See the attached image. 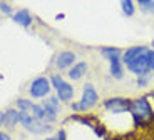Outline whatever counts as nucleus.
I'll use <instances>...</instances> for the list:
<instances>
[{"instance_id": "5", "label": "nucleus", "mask_w": 154, "mask_h": 140, "mask_svg": "<svg viewBox=\"0 0 154 140\" xmlns=\"http://www.w3.org/2000/svg\"><path fill=\"white\" fill-rule=\"evenodd\" d=\"M50 80L45 79V77H38V79H35L34 82L30 83V88H29V92H30V95L34 97V99H42V97H47L50 92Z\"/></svg>"}, {"instance_id": "23", "label": "nucleus", "mask_w": 154, "mask_h": 140, "mask_svg": "<svg viewBox=\"0 0 154 140\" xmlns=\"http://www.w3.org/2000/svg\"><path fill=\"white\" fill-rule=\"evenodd\" d=\"M0 140H12L10 135H7L5 132H0Z\"/></svg>"}, {"instance_id": "27", "label": "nucleus", "mask_w": 154, "mask_h": 140, "mask_svg": "<svg viewBox=\"0 0 154 140\" xmlns=\"http://www.w3.org/2000/svg\"><path fill=\"white\" fill-rule=\"evenodd\" d=\"M152 97H154V94H152Z\"/></svg>"}, {"instance_id": "16", "label": "nucleus", "mask_w": 154, "mask_h": 140, "mask_svg": "<svg viewBox=\"0 0 154 140\" xmlns=\"http://www.w3.org/2000/svg\"><path fill=\"white\" fill-rule=\"evenodd\" d=\"M143 13H154V0H136Z\"/></svg>"}, {"instance_id": "25", "label": "nucleus", "mask_w": 154, "mask_h": 140, "mask_svg": "<svg viewBox=\"0 0 154 140\" xmlns=\"http://www.w3.org/2000/svg\"><path fill=\"white\" fill-rule=\"evenodd\" d=\"M0 125H4V112H0Z\"/></svg>"}, {"instance_id": "21", "label": "nucleus", "mask_w": 154, "mask_h": 140, "mask_svg": "<svg viewBox=\"0 0 154 140\" xmlns=\"http://www.w3.org/2000/svg\"><path fill=\"white\" fill-rule=\"evenodd\" d=\"M0 10L4 12V13H10L12 8H10V5H8V4H0Z\"/></svg>"}, {"instance_id": "24", "label": "nucleus", "mask_w": 154, "mask_h": 140, "mask_svg": "<svg viewBox=\"0 0 154 140\" xmlns=\"http://www.w3.org/2000/svg\"><path fill=\"white\" fill-rule=\"evenodd\" d=\"M72 109H74V110H81V107H79V102L72 103Z\"/></svg>"}, {"instance_id": "13", "label": "nucleus", "mask_w": 154, "mask_h": 140, "mask_svg": "<svg viewBox=\"0 0 154 140\" xmlns=\"http://www.w3.org/2000/svg\"><path fill=\"white\" fill-rule=\"evenodd\" d=\"M14 22L22 25V27H29L32 23V17H30V13H29V10H25V8L19 10L15 15H14Z\"/></svg>"}, {"instance_id": "6", "label": "nucleus", "mask_w": 154, "mask_h": 140, "mask_svg": "<svg viewBox=\"0 0 154 140\" xmlns=\"http://www.w3.org/2000/svg\"><path fill=\"white\" fill-rule=\"evenodd\" d=\"M104 109L111 114H122L131 110V102L122 97H112V99L104 100Z\"/></svg>"}, {"instance_id": "12", "label": "nucleus", "mask_w": 154, "mask_h": 140, "mask_svg": "<svg viewBox=\"0 0 154 140\" xmlns=\"http://www.w3.org/2000/svg\"><path fill=\"white\" fill-rule=\"evenodd\" d=\"M122 60L119 58H114V60L109 62V72H111V75L114 77L116 80H121L124 77V67H122Z\"/></svg>"}, {"instance_id": "10", "label": "nucleus", "mask_w": 154, "mask_h": 140, "mask_svg": "<svg viewBox=\"0 0 154 140\" xmlns=\"http://www.w3.org/2000/svg\"><path fill=\"white\" fill-rule=\"evenodd\" d=\"M17 124H20V110L8 109L7 112H4V125L7 129H14Z\"/></svg>"}, {"instance_id": "3", "label": "nucleus", "mask_w": 154, "mask_h": 140, "mask_svg": "<svg viewBox=\"0 0 154 140\" xmlns=\"http://www.w3.org/2000/svg\"><path fill=\"white\" fill-rule=\"evenodd\" d=\"M132 115H134L136 122H143L144 118H149L152 115V109H151L147 99H136L131 102V110H129Z\"/></svg>"}, {"instance_id": "2", "label": "nucleus", "mask_w": 154, "mask_h": 140, "mask_svg": "<svg viewBox=\"0 0 154 140\" xmlns=\"http://www.w3.org/2000/svg\"><path fill=\"white\" fill-rule=\"evenodd\" d=\"M20 124L32 133H45L50 130V125L44 120H38V118L29 115L27 112H20Z\"/></svg>"}, {"instance_id": "8", "label": "nucleus", "mask_w": 154, "mask_h": 140, "mask_svg": "<svg viewBox=\"0 0 154 140\" xmlns=\"http://www.w3.org/2000/svg\"><path fill=\"white\" fill-rule=\"evenodd\" d=\"M74 64H75V53L74 52H60L57 55V60H55V65H57L60 70L72 67Z\"/></svg>"}, {"instance_id": "1", "label": "nucleus", "mask_w": 154, "mask_h": 140, "mask_svg": "<svg viewBox=\"0 0 154 140\" xmlns=\"http://www.w3.org/2000/svg\"><path fill=\"white\" fill-rule=\"evenodd\" d=\"M147 47L144 45H136L127 49L126 52H122V64L127 67V70L132 73H136L137 77H144V75H149L151 68L149 64H147Z\"/></svg>"}, {"instance_id": "11", "label": "nucleus", "mask_w": 154, "mask_h": 140, "mask_svg": "<svg viewBox=\"0 0 154 140\" xmlns=\"http://www.w3.org/2000/svg\"><path fill=\"white\" fill-rule=\"evenodd\" d=\"M55 92H57V99L62 100V102H67V100H70L74 97V87L70 83H67L66 80L55 88Z\"/></svg>"}, {"instance_id": "14", "label": "nucleus", "mask_w": 154, "mask_h": 140, "mask_svg": "<svg viewBox=\"0 0 154 140\" xmlns=\"http://www.w3.org/2000/svg\"><path fill=\"white\" fill-rule=\"evenodd\" d=\"M100 55L111 62V60H114V58L122 57V52H121L117 47H102V49H100Z\"/></svg>"}, {"instance_id": "26", "label": "nucleus", "mask_w": 154, "mask_h": 140, "mask_svg": "<svg viewBox=\"0 0 154 140\" xmlns=\"http://www.w3.org/2000/svg\"><path fill=\"white\" fill-rule=\"evenodd\" d=\"M151 45H152V50H154V40H152V42H151Z\"/></svg>"}, {"instance_id": "18", "label": "nucleus", "mask_w": 154, "mask_h": 140, "mask_svg": "<svg viewBox=\"0 0 154 140\" xmlns=\"http://www.w3.org/2000/svg\"><path fill=\"white\" fill-rule=\"evenodd\" d=\"M32 105H34V103H32L30 100H27V99H19L17 100V107H19L20 112H30Z\"/></svg>"}, {"instance_id": "9", "label": "nucleus", "mask_w": 154, "mask_h": 140, "mask_svg": "<svg viewBox=\"0 0 154 140\" xmlns=\"http://www.w3.org/2000/svg\"><path fill=\"white\" fill-rule=\"evenodd\" d=\"M87 68H89L87 62H77V64H74L69 70V79L70 80H81L87 73Z\"/></svg>"}, {"instance_id": "17", "label": "nucleus", "mask_w": 154, "mask_h": 140, "mask_svg": "<svg viewBox=\"0 0 154 140\" xmlns=\"http://www.w3.org/2000/svg\"><path fill=\"white\" fill-rule=\"evenodd\" d=\"M30 112H32V117H35V118H38V120H44L45 122V110H44V107L42 105H32V109H30Z\"/></svg>"}, {"instance_id": "20", "label": "nucleus", "mask_w": 154, "mask_h": 140, "mask_svg": "<svg viewBox=\"0 0 154 140\" xmlns=\"http://www.w3.org/2000/svg\"><path fill=\"white\" fill-rule=\"evenodd\" d=\"M136 83H137V87H147V83H149V77H147V75H144V77H137V82H136Z\"/></svg>"}, {"instance_id": "4", "label": "nucleus", "mask_w": 154, "mask_h": 140, "mask_svg": "<svg viewBox=\"0 0 154 140\" xmlns=\"http://www.w3.org/2000/svg\"><path fill=\"white\" fill-rule=\"evenodd\" d=\"M99 100V95H97L96 88H94L92 83H85L84 90H82V97L81 102H79V107H81V112H87L91 110Z\"/></svg>"}, {"instance_id": "22", "label": "nucleus", "mask_w": 154, "mask_h": 140, "mask_svg": "<svg viewBox=\"0 0 154 140\" xmlns=\"http://www.w3.org/2000/svg\"><path fill=\"white\" fill-rule=\"evenodd\" d=\"M47 140H66V132H59L57 137H50Z\"/></svg>"}, {"instance_id": "19", "label": "nucleus", "mask_w": 154, "mask_h": 140, "mask_svg": "<svg viewBox=\"0 0 154 140\" xmlns=\"http://www.w3.org/2000/svg\"><path fill=\"white\" fill-rule=\"evenodd\" d=\"M147 64H149L151 72H154V50L152 49L147 50Z\"/></svg>"}, {"instance_id": "7", "label": "nucleus", "mask_w": 154, "mask_h": 140, "mask_svg": "<svg viewBox=\"0 0 154 140\" xmlns=\"http://www.w3.org/2000/svg\"><path fill=\"white\" fill-rule=\"evenodd\" d=\"M42 107H44V110H45V122L47 124H49V122H54L55 118H57L59 109H60V100H59L57 97H49L47 100L42 102Z\"/></svg>"}, {"instance_id": "15", "label": "nucleus", "mask_w": 154, "mask_h": 140, "mask_svg": "<svg viewBox=\"0 0 154 140\" xmlns=\"http://www.w3.org/2000/svg\"><path fill=\"white\" fill-rule=\"evenodd\" d=\"M121 8H122V13L126 17H132L134 15V2L132 0H121Z\"/></svg>"}]
</instances>
